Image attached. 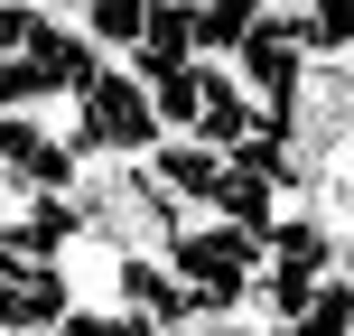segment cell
Instances as JSON below:
<instances>
[{
	"label": "cell",
	"instance_id": "6da1fadb",
	"mask_svg": "<svg viewBox=\"0 0 354 336\" xmlns=\"http://www.w3.org/2000/svg\"><path fill=\"white\" fill-rule=\"evenodd\" d=\"M66 131H75V150H84L93 168H140V159H159V103H149V85L131 66H103L84 94L66 103Z\"/></svg>",
	"mask_w": 354,
	"mask_h": 336
},
{
	"label": "cell",
	"instance_id": "7a4b0ae2",
	"mask_svg": "<svg viewBox=\"0 0 354 336\" xmlns=\"http://www.w3.org/2000/svg\"><path fill=\"white\" fill-rule=\"evenodd\" d=\"M168 271L214 308V327H243V318H252V290H261V271H270V243H261V233H243V224L196 215V224L168 243Z\"/></svg>",
	"mask_w": 354,
	"mask_h": 336
},
{
	"label": "cell",
	"instance_id": "3957f363",
	"mask_svg": "<svg viewBox=\"0 0 354 336\" xmlns=\"http://www.w3.org/2000/svg\"><path fill=\"white\" fill-rule=\"evenodd\" d=\"M66 318H75V290H66L56 262H28V271L0 281V336H56Z\"/></svg>",
	"mask_w": 354,
	"mask_h": 336
},
{
	"label": "cell",
	"instance_id": "277c9868",
	"mask_svg": "<svg viewBox=\"0 0 354 336\" xmlns=\"http://www.w3.org/2000/svg\"><path fill=\"white\" fill-rule=\"evenodd\" d=\"M149 177H159V187H168L187 215H205V206H214V187H224V150H205V141H159Z\"/></svg>",
	"mask_w": 354,
	"mask_h": 336
},
{
	"label": "cell",
	"instance_id": "5b68a950",
	"mask_svg": "<svg viewBox=\"0 0 354 336\" xmlns=\"http://www.w3.org/2000/svg\"><path fill=\"white\" fill-rule=\"evenodd\" d=\"M261 19H270V0H196V56L205 66H233Z\"/></svg>",
	"mask_w": 354,
	"mask_h": 336
},
{
	"label": "cell",
	"instance_id": "8992f818",
	"mask_svg": "<svg viewBox=\"0 0 354 336\" xmlns=\"http://www.w3.org/2000/svg\"><path fill=\"white\" fill-rule=\"evenodd\" d=\"M149 103H159L168 141H196V122H205V56H196L187 75H168V85H149Z\"/></svg>",
	"mask_w": 354,
	"mask_h": 336
},
{
	"label": "cell",
	"instance_id": "52a82bcc",
	"mask_svg": "<svg viewBox=\"0 0 354 336\" xmlns=\"http://www.w3.org/2000/svg\"><path fill=\"white\" fill-rule=\"evenodd\" d=\"M37 19H47V10H28V0H0V56H28Z\"/></svg>",
	"mask_w": 354,
	"mask_h": 336
},
{
	"label": "cell",
	"instance_id": "ba28073f",
	"mask_svg": "<svg viewBox=\"0 0 354 336\" xmlns=\"http://www.w3.org/2000/svg\"><path fill=\"white\" fill-rule=\"evenodd\" d=\"M243 327H252V318H243ZM243 327H177V336H243Z\"/></svg>",
	"mask_w": 354,
	"mask_h": 336
},
{
	"label": "cell",
	"instance_id": "9c48e42d",
	"mask_svg": "<svg viewBox=\"0 0 354 336\" xmlns=\"http://www.w3.org/2000/svg\"><path fill=\"white\" fill-rule=\"evenodd\" d=\"M270 10H289V19H299V10H308V0H270Z\"/></svg>",
	"mask_w": 354,
	"mask_h": 336
}]
</instances>
